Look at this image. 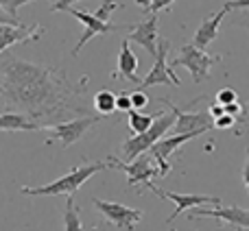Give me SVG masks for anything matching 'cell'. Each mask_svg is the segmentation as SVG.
I'll return each instance as SVG.
<instances>
[{"label":"cell","instance_id":"cell-1","mask_svg":"<svg viewBox=\"0 0 249 231\" xmlns=\"http://www.w3.org/2000/svg\"><path fill=\"white\" fill-rule=\"evenodd\" d=\"M88 77L74 85L64 68L31 64L16 57H7L0 66V109L18 112L29 120L86 116ZM39 124V122H37Z\"/></svg>","mask_w":249,"mask_h":231},{"label":"cell","instance_id":"cell-2","mask_svg":"<svg viewBox=\"0 0 249 231\" xmlns=\"http://www.w3.org/2000/svg\"><path fill=\"white\" fill-rule=\"evenodd\" d=\"M107 162H92V164H86V166H77L64 175L61 179L53 181L48 185H39V188H22L20 192L22 194H29V197H57V194H74L83 183H86L90 177H94L96 172L105 170Z\"/></svg>","mask_w":249,"mask_h":231},{"label":"cell","instance_id":"cell-3","mask_svg":"<svg viewBox=\"0 0 249 231\" xmlns=\"http://www.w3.org/2000/svg\"><path fill=\"white\" fill-rule=\"evenodd\" d=\"M173 124H175V114L173 112L158 114L155 116V120H153V124H151L144 133H138V135H131V137L124 140V144H123L124 159H121V162H131V159H136L138 155H144L146 150L155 144V142L162 140L164 133L171 131Z\"/></svg>","mask_w":249,"mask_h":231},{"label":"cell","instance_id":"cell-4","mask_svg":"<svg viewBox=\"0 0 249 231\" xmlns=\"http://www.w3.org/2000/svg\"><path fill=\"white\" fill-rule=\"evenodd\" d=\"M105 116H81V118H72V120H61L55 124H44L42 131L48 133L46 144H53L55 140L61 142L64 148L72 146L74 142H79L83 137V133H88V129H92L96 122H101Z\"/></svg>","mask_w":249,"mask_h":231},{"label":"cell","instance_id":"cell-5","mask_svg":"<svg viewBox=\"0 0 249 231\" xmlns=\"http://www.w3.org/2000/svg\"><path fill=\"white\" fill-rule=\"evenodd\" d=\"M107 166L114 168V170H123L124 175H127L129 185H144L151 192L158 190L153 185V177H158V168H155L153 162H151L149 157H144V155H138L131 162H121L118 157H109Z\"/></svg>","mask_w":249,"mask_h":231},{"label":"cell","instance_id":"cell-6","mask_svg":"<svg viewBox=\"0 0 249 231\" xmlns=\"http://www.w3.org/2000/svg\"><path fill=\"white\" fill-rule=\"evenodd\" d=\"M216 61H219V57H212V55H208L206 50L195 48L193 44H186V46H181V50L177 52V57L173 59L171 66H175V68L181 66V68H186L193 74L195 83H203L210 77V70Z\"/></svg>","mask_w":249,"mask_h":231},{"label":"cell","instance_id":"cell-7","mask_svg":"<svg viewBox=\"0 0 249 231\" xmlns=\"http://www.w3.org/2000/svg\"><path fill=\"white\" fill-rule=\"evenodd\" d=\"M168 50H171V42L168 39H158V48H155V64L153 70L146 74L144 79H140L142 87H153V85H181V79L175 77L173 68L168 66Z\"/></svg>","mask_w":249,"mask_h":231},{"label":"cell","instance_id":"cell-8","mask_svg":"<svg viewBox=\"0 0 249 231\" xmlns=\"http://www.w3.org/2000/svg\"><path fill=\"white\" fill-rule=\"evenodd\" d=\"M92 203L96 205V210L105 216L107 223H112L114 227L118 229H127L131 231L138 223L142 220L144 212L142 210H133V207H127L123 203H116V201H103V198H92Z\"/></svg>","mask_w":249,"mask_h":231},{"label":"cell","instance_id":"cell-9","mask_svg":"<svg viewBox=\"0 0 249 231\" xmlns=\"http://www.w3.org/2000/svg\"><path fill=\"white\" fill-rule=\"evenodd\" d=\"M197 218H214V220H219L221 225H232V227H238L243 231L249 229V212L245 207H238V205H232V207H221V205L193 207L190 220H197Z\"/></svg>","mask_w":249,"mask_h":231},{"label":"cell","instance_id":"cell-10","mask_svg":"<svg viewBox=\"0 0 249 231\" xmlns=\"http://www.w3.org/2000/svg\"><path fill=\"white\" fill-rule=\"evenodd\" d=\"M160 103H164L175 114V124L171 127V129H175V135H181V133H197V135H201V133L212 129V118L208 112H197V114L181 112V109L175 107L168 99H160Z\"/></svg>","mask_w":249,"mask_h":231},{"label":"cell","instance_id":"cell-11","mask_svg":"<svg viewBox=\"0 0 249 231\" xmlns=\"http://www.w3.org/2000/svg\"><path fill=\"white\" fill-rule=\"evenodd\" d=\"M66 11L70 13V16H74L79 22H83V26H86V31H83V35L79 37L77 46L72 48V55H79L81 52V48L86 46L88 42H90L92 37H96V35H105V33H116V31L124 29V26H118V24H112V22H101L96 20L92 13H86V11H79V9L74 7H68Z\"/></svg>","mask_w":249,"mask_h":231},{"label":"cell","instance_id":"cell-12","mask_svg":"<svg viewBox=\"0 0 249 231\" xmlns=\"http://www.w3.org/2000/svg\"><path fill=\"white\" fill-rule=\"evenodd\" d=\"M124 42H136L138 46H142L149 55L155 57V48H158V16L149 13V17H144L142 22L131 26V33L124 37Z\"/></svg>","mask_w":249,"mask_h":231},{"label":"cell","instance_id":"cell-13","mask_svg":"<svg viewBox=\"0 0 249 231\" xmlns=\"http://www.w3.org/2000/svg\"><path fill=\"white\" fill-rule=\"evenodd\" d=\"M155 194L162 198H168V201L175 203V212H173L171 216H168L166 223L173 225L175 223V218L181 214V212L186 210H193V207H201V205H219L221 198L219 197H203V194H175V192H164V190H155Z\"/></svg>","mask_w":249,"mask_h":231},{"label":"cell","instance_id":"cell-14","mask_svg":"<svg viewBox=\"0 0 249 231\" xmlns=\"http://www.w3.org/2000/svg\"><path fill=\"white\" fill-rule=\"evenodd\" d=\"M44 35V29L42 26H11V24H0V55L7 50L9 46L13 44H29V42H35Z\"/></svg>","mask_w":249,"mask_h":231},{"label":"cell","instance_id":"cell-15","mask_svg":"<svg viewBox=\"0 0 249 231\" xmlns=\"http://www.w3.org/2000/svg\"><path fill=\"white\" fill-rule=\"evenodd\" d=\"M228 11H230V2H225L223 7L214 13V16L206 17V20L201 22V26L197 29V33H195V37H193V46L195 48L203 50L208 44H212L216 37H219V26H221V22H223V17H225V13Z\"/></svg>","mask_w":249,"mask_h":231},{"label":"cell","instance_id":"cell-16","mask_svg":"<svg viewBox=\"0 0 249 231\" xmlns=\"http://www.w3.org/2000/svg\"><path fill=\"white\" fill-rule=\"evenodd\" d=\"M136 68H138V57L136 52L131 50V46H129V42H123L121 50H118V61H116V72L112 74V79H127V81L136 83V85H140V79L136 77Z\"/></svg>","mask_w":249,"mask_h":231},{"label":"cell","instance_id":"cell-17","mask_svg":"<svg viewBox=\"0 0 249 231\" xmlns=\"http://www.w3.org/2000/svg\"><path fill=\"white\" fill-rule=\"evenodd\" d=\"M42 124L29 120L18 112H0V131H37Z\"/></svg>","mask_w":249,"mask_h":231},{"label":"cell","instance_id":"cell-18","mask_svg":"<svg viewBox=\"0 0 249 231\" xmlns=\"http://www.w3.org/2000/svg\"><path fill=\"white\" fill-rule=\"evenodd\" d=\"M155 116L158 114H142V112H136V109H129L127 112V124H129V129H131L133 135L144 133L146 129L153 124Z\"/></svg>","mask_w":249,"mask_h":231},{"label":"cell","instance_id":"cell-19","mask_svg":"<svg viewBox=\"0 0 249 231\" xmlns=\"http://www.w3.org/2000/svg\"><path fill=\"white\" fill-rule=\"evenodd\" d=\"M114 100H116V94H114V92L99 90L94 96H92V107H94L101 116H105V118H107V116L116 109V107H114Z\"/></svg>","mask_w":249,"mask_h":231},{"label":"cell","instance_id":"cell-20","mask_svg":"<svg viewBox=\"0 0 249 231\" xmlns=\"http://www.w3.org/2000/svg\"><path fill=\"white\" fill-rule=\"evenodd\" d=\"M64 231H83V225L79 220V207L74 205V197L68 194L64 212Z\"/></svg>","mask_w":249,"mask_h":231},{"label":"cell","instance_id":"cell-21","mask_svg":"<svg viewBox=\"0 0 249 231\" xmlns=\"http://www.w3.org/2000/svg\"><path fill=\"white\" fill-rule=\"evenodd\" d=\"M114 11H116V0H103L101 7L96 9V11H92V16L101 22H109V16H112Z\"/></svg>","mask_w":249,"mask_h":231},{"label":"cell","instance_id":"cell-22","mask_svg":"<svg viewBox=\"0 0 249 231\" xmlns=\"http://www.w3.org/2000/svg\"><path fill=\"white\" fill-rule=\"evenodd\" d=\"M29 2H33V0H0V9H2L4 13H9V16L18 17V9Z\"/></svg>","mask_w":249,"mask_h":231},{"label":"cell","instance_id":"cell-23","mask_svg":"<svg viewBox=\"0 0 249 231\" xmlns=\"http://www.w3.org/2000/svg\"><path fill=\"white\" fill-rule=\"evenodd\" d=\"M129 103H131V109H136V112H140V109L146 107V103H149V96L144 94V92L136 90L129 94Z\"/></svg>","mask_w":249,"mask_h":231},{"label":"cell","instance_id":"cell-24","mask_svg":"<svg viewBox=\"0 0 249 231\" xmlns=\"http://www.w3.org/2000/svg\"><path fill=\"white\" fill-rule=\"evenodd\" d=\"M234 100H238V96H236V92L232 90V87H223V90H219V94H216V99H214V103H219V105H230V103H234Z\"/></svg>","mask_w":249,"mask_h":231},{"label":"cell","instance_id":"cell-25","mask_svg":"<svg viewBox=\"0 0 249 231\" xmlns=\"http://www.w3.org/2000/svg\"><path fill=\"white\" fill-rule=\"evenodd\" d=\"M171 4H173V0H151V4H149V9H146V11L158 16L160 11H166Z\"/></svg>","mask_w":249,"mask_h":231},{"label":"cell","instance_id":"cell-26","mask_svg":"<svg viewBox=\"0 0 249 231\" xmlns=\"http://www.w3.org/2000/svg\"><path fill=\"white\" fill-rule=\"evenodd\" d=\"M234 122H236V118H234V116L223 114V116H219V118L212 120V127H216V129H228V127H232Z\"/></svg>","mask_w":249,"mask_h":231},{"label":"cell","instance_id":"cell-27","mask_svg":"<svg viewBox=\"0 0 249 231\" xmlns=\"http://www.w3.org/2000/svg\"><path fill=\"white\" fill-rule=\"evenodd\" d=\"M114 107H116L118 112H129V109H131V103H129V94H127V92H123V94L116 96Z\"/></svg>","mask_w":249,"mask_h":231},{"label":"cell","instance_id":"cell-28","mask_svg":"<svg viewBox=\"0 0 249 231\" xmlns=\"http://www.w3.org/2000/svg\"><path fill=\"white\" fill-rule=\"evenodd\" d=\"M74 2H79V0H55L51 4V9L53 11H66L68 7H74Z\"/></svg>","mask_w":249,"mask_h":231},{"label":"cell","instance_id":"cell-29","mask_svg":"<svg viewBox=\"0 0 249 231\" xmlns=\"http://www.w3.org/2000/svg\"><path fill=\"white\" fill-rule=\"evenodd\" d=\"M223 112L228 114V116H234V118H236V116H241V114H243V107H241V103H238V100H234V103L225 105Z\"/></svg>","mask_w":249,"mask_h":231},{"label":"cell","instance_id":"cell-30","mask_svg":"<svg viewBox=\"0 0 249 231\" xmlns=\"http://www.w3.org/2000/svg\"><path fill=\"white\" fill-rule=\"evenodd\" d=\"M0 24H11V26H20L22 22L18 20V17H13V16H9V13H4L2 9H0Z\"/></svg>","mask_w":249,"mask_h":231},{"label":"cell","instance_id":"cell-31","mask_svg":"<svg viewBox=\"0 0 249 231\" xmlns=\"http://www.w3.org/2000/svg\"><path fill=\"white\" fill-rule=\"evenodd\" d=\"M210 118L214 120V118H219V116H223L225 112H223V105H219V103H210Z\"/></svg>","mask_w":249,"mask_h":231},{"label":"cell","instance_id":"cell-32","mask_svg":"<svg viewBox=\"0 0 249 231\" xmlns=\"http://www.w3.org/2000/svg\"><path fill=\"white\" fill-rule=\"evenodd\" d=\"M247 2L249 0H232V2H230V9H245Z\"/></svg>","mask_w":249,"mask_h":231},{"label":"cell","instance_id":"cell-33","mask_svg":"<svg viewBox=\"0 0 249 231\" xmlns=\"http://www.w3.org/2000/svg\"><path fill=\"white\" fill-rule=\"evenodd\" d=\"M247 168H249V159H245V166H243V185H245V190H249V181H247Z\"/></svg>","mask_w":249,"mask_h":231},{"label":"cell","instance_id":"cell-34","mask_svg":"<svg viewBox=\"0 0 249 231\" xmlns=\"http://www.w3.org/2000/svg\"><path fill=\"white\" fill-rule=\"evenodd\" d=\"M136 4L138 7H142L146 11V9H149V4H151V0H136Z\"/></svg>","mask_w":249,"mask_h":231}]
</instances>
